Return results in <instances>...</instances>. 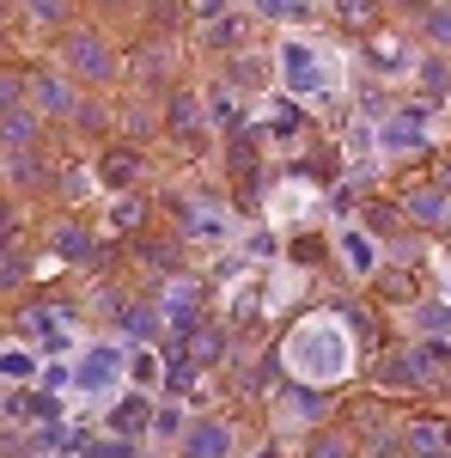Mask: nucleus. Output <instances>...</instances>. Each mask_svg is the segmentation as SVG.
<instances>
[{"label":"nucleus","mask_w":451,"mask_h":458,"mask_svg":"<svg viewBox=\"0 0 451 458\" xmlns=\"http://www.w3.org/2000/svg\"><path fill=\"white\" fill-rule=\"evenodd\" d=\"M6 172L19 177V183H43V159H37V153H13V165H6Z\"/></svg>","instance_id":"nucleus-25"},{"label":"nucleus","mask_w":451,"mask_h":458,"mask_svg":"<svg viewBox=\"0 0 451 458\" xmlns=\"http://www.w3.org/2000/svg\"><path fill=\"white\" fill-rule=\"evenodd\" d=\"M250 458H280V453H275V446H263V453H250Z\"/></svg>","instance_id":"nucleus-36"},{"label":"nucleus","mask_w":451,"mask_h":458,"mask_svg":"<svg viewBox=\"0 0 451 458\" xmlns=\"http://www.w3.org/2000/svg\"><path fill=\"white\" fill-rule=\"evenodd\" d=\"M342 257H347V269L354 276H372L379 263H372V239L366 233H342Z\"/></svg>","instance_id":"nucleus-16"},{"label":"nucleus","mask_w":451,"mask_h":458,"mask_svg":"<svg viewBox=\"0 0 451 458\" xmlns=\"http://www.w3.org/2000/svg\"><path fill=\"white\" fill-rule=\"evenodd\" d=\"M379 141H384V153H421V147H427V129H421V110H397V116H384Z\"/></svg>","instance_id":"nucleus-7"},{"label":"nucleus","mask_w":451,"mask_h":458,"mask_svg":"<svg viewBox=\"0 0 451 458\" xmlns=\"http://www.w3.org/2000/svg\"><path fill=\"white\" fill-rule=\"evenodd\" d=\"M31 98H37V116H68V110H79L68 73H37V80H31Z\"/></svg>","instance_id":"nucleus-6"},{"label":"nucleus","mask_w":451,"mask_h":458,"mask_svg":"<svg viewBox=\"0 0 451 458\" xmlns=\"http://www.w3.org/2000/svg\"><path fill=\"white\" fill-rule=\"evenodd\" d=\"M275 129H280V135H293V129H299V110H293V105H275Z\"/></svg>","instance_id":"nucleus-31"},{"label":"nucleus","mask_w":451,"mask_h":458,"mask_svg":"<svg viewBox=\"0 0 451 458\" xmlns=\"http://www.w3.org/2000/svg\"><path fill=\"white\" fill-rule=\"evenodd\" d=\"M415 324L427 330V336H446V343H451V306H446V300H427V306H415Z\"/></svg>","instance_id":"nucleus-17"},{"label":"nucleus","mask_w":451,"mask_h":458,"mask_svg":"<svg viewBox=\"0 0 451 458\" xmlns=\"http://www.w3.org/2000/svg\"><path fill=\"white\" fill-rule=\"evenodd\" d=\"M220 226H226V220H220L213 208H189L183 214V233H208V239H220Z\"/></svg>","instance_id":"nucleus-22"},{"label":"nucleus","mask_w":451,"mask_h":458,"mask_svg":"<svg viewBox=\"0 0 451 458\" xmlns=\"http://www.w3.org/2000/svg\"><path fill=\"white\" fill-rule=\"evenodd\" d=\"M439 458H451V446H446V453H439Z\"/></svg>","instance_id":"nucleus-41"},{"label":"nucleus","mask_w":451,"mask_h":458,"mask_svg":"<svg viewBox=\"0 0 451 458\" xmlns=\"http://www.w3.org/2000/svg\"><path fill=\"white\" fill-rule=\"evenodd\" d=\"M62 68L73 73V80H86V86H110L116 80V49H110L98 31H68L62 37Z\"/></svg>","instance_id":"nucleus-2"},{"label":"nucleus","mask_w":451,"mask_h":458,"mask_svg":"<svg viewBox=\"0 0 451 458\" xmlns=\"http://www.w3.org/2000/svg\"><path fill=\"white\" fill-rule=\"evenodd\" d=\"M146 422H153V416H146V397H122V403H116V416H110V428H116L122 440H129V434H140Z\"/></svg>","instance_id":"nucleus-15"},{"label":"nucleus","mask_w":451,"mask_h":458,"mask_svg":"<svg viewBox=\"0 0 451 458\" xmlns=\"http://www.w3.org/2000/svg\"><path fill=\"white\" fill-rule=\"evenodd\" d=\"M122 330H129V336H153V312H146V306H129V312H122Z\"/></svg>","instance_id":"nucleus-26"},{"label":"nucleus","mask_w":451,"mask_h":458,"mask_svg":"<svg viewBox=\"0 0 451 458\" xmlns=\"http://www.w3.org/2000/svg\"><path fill=\"white\" fill-rule=\"evenodd\" d=\"M220 349H226V336H220V330H189V354H196V360H213Z\"/></svg>","instance_id":"nucleus-23"},{"label":"nucleus","mask_w":451,"mask_h":458,"mask_svg":"<svg viewBox=\"0 0 451 458\" xmlns=\"http://www.w3.org/2000/svg\"><path fill=\"white\" fill-rule=\"evenodd\" d=\"M287 367L293 373H312V379H336L347 367V343L323 324H299L293 343H287Z\"/></svg>","instance_id":"nucleus-1"},{"label":"nucleus","mask_w":451,"mask_h":458,"mask_svg":"<svg viewBox=\"0 0 451 458\" xmlns=\"http://www.w3.org/2000/svg\"><path fill=\"white\" fill-rule=\"evenodd\" d=\"M116 226H140V202H122L116 208Z\"/></svg>","instance_id":"nucleus-34"},{"label":"nucleus","mask_w":451,"mask_h":458,"mask_svg":"<svg viewBox=\"0 0 451 458\" xmlns=\"http://www.w3.org/2000/svg\"><path fill=\"white\" fill-rule=\"evenodd\" d=\"M129 458H153V453H129Z\"/></svg>","instance_id":"nucleus-40"},{"label":"nucleus","mask_w":451,"mask_h":458,"mask_svg":"<svg viewBox=\"0 0 451 458\" xmlns=\"http://www.w3.org/2000/svg\"><path fill=\"white\" fill-rule=\"evenodd\" d=\"M342 19L347 25H372V0H342Z\"/></svg>","instance_id":"nucleus-29"},{"label":"nucleus","mask_w":451,"mask_h":458,"mask_svg":"<svg viewBox=\"0 0 451 458\" xmlns=\"http://www.w3.org/2000/svg\"><path fill=\"white\" fill-rule=\"evenodd\" d=\"M196 6H202V13H213V6H220V0H196Z\"/></svg>","instance_id":"nucleus-37"},{"label":"nucleus","mask_w":451,"mask_h":458,"mask_svg":"<svg viewBox=\"0 0 451 458\" xmlns=\"http://www.w3.org/2000/svg\"><path fill=\"white\" fill-rule=\"evenodd\" d=\"M37 135H43V123H37V110H6V116H0V147H6V153H31L37 147Z\"/></svg>","instance_id":"nucleus-8"},{"label":"nucleus","mask_w":451,"mask_h":458,"mask_svg":"<svg viewBox=\"0 0 451 458\" xmlns=\"http://www.w3.org/2000/svg\"><path fill=\"white\" fill-rule=\"evenodd\" d=\"M208 43H213V49H226V43H238V19H220V25H208Z\"/></svg>","instance_id":"nucleus-28"},{"label":"nucleus","mask_w":451,"mask_h":458,"mask_svg":"<svg viewBox=\"0 0 451 458\" xmlns=\"http://www.w3.org/2000/svg\"><path fill=\"white\" fill-rule=\"evenodd\" d=\"M116 373H122V349H92V354H86V367H79L73 379H79L86 391H104Z\"/></svg>","instance_id":"nucleus-10"},{"label":"nucleus","mask_w":451,"mask_h":458,"mask_svg":"<svg viewBox=\"0 0 451 458\" xmlns=\"http://www.w3.org/2000/svg\"><path fill=\"white\" fill-rule=\"evenodd\" d=\"M177 458H232V428L220 422V416L189 422V428H183V440H177Z\"/></svg>","instance_id":"nucleus-3"},{"label":"nucleus","mask_w":451,"mask_h":458,"mask_svg":"<svg viewBox=\"0 0 451 458\" xmlns=\"http://www.w3.org/2000/svg\"><path fill=\"white\" fill-rule=\"evenodd\" d=\"M55 257H62V263H92V233H86V226H55Z\"/></svg>","instance_id":"nucleus-12"},{"label":"nucleus","mask_w":451,"mask_h":458,"mask_svg":"<svg viewBox=\"0 0 451 458\" xmlns=\"http://www.w3.org/2000/svg\"><path fill=\"white\" fill-rule=\"evenodd\" d=\"M446 446H451V434L439 422H415V428H409V453H415V458H439Z\"/></svg>","instance_id":"nucleus-13"},{"label":"nucleus","mask_w":451,"mask_h":458,"mask_svg":"<svg viewBox=\"0 0 451 458\" xmlns=\"http://www.w3.org/2000/svg\"><path fill=\"white\" fill-rule=\"evenodd\" d=\"M13 226H19V220H13V202H0V239H6Z\"/></svg>","instance_id":"nucleus-35"},{"label":"nucleus","mask_w":451,"mask_h":458,"mask_svg":"<svg viewBox=\"0 0 451 458\" xmlns=\"http://www.w3.org/2000/svg\"><path fill=\"white\" fill-rule=\"evenodd\" d=\"M6 6H13V0H0V19H6Z\"/></svg>","instance_id":"nucleus-38"},{"label":"nucleus","mask_w":451,"mask_h":458,"mask_svg":"<svg viewBox=\"0 0 451 458\" xmlns=\"http://www.w3.org/2000/svg\"><path fill=\"white\" fill-rule=\"evenodd\" d=\"M79 129H104V110H98V105H79Z\"/></svg>","instance_id":"nucleus-33"},{"label":"nucleus","mask_w":451,"mask_h":458,"mask_svg":"<svg viewBox=\"0 0 451 458\" xmlns=\"http://www.w3.org/2000/svg\"><path fill=\"white\" fill-rule=\"evenodd\" d=\"M421 80H427V92H446V62H427Z\"/></svg>","instance_id":"nucleus-30"},{"label":"nucleus","mask_w":451,"mask_h":458,"mask_svg":"<svg viewBox=\"0 0 451 458\" xmlns=\"http://www.w3.org/2000/svg\"><path fill=\"white\" fill-rule=\"evenodd\" d=\"M427 37H433L439 49H451V0H439V6H427Z\"/></svg>","instance_id":"nucleus-19"},{"label":"nucleus","mask_w":451,"mask_h":458,"mask_svg":"<svg viewBox=\"0 0 451 458\" xmlns=\"http://www.w3.org/2000/svg\"><path fill=\"white\" fill-rule=\"evenodd\" d=\"M196 306H202V287H196V282H171V287H165V300H159V312L171 318L183 336L196 330Z\"/></svg>","instance_id":"nucleus-9"},{"label":"nucleus","mask_w":451,"mask_h":458,"mask_svg":"<svg viewBox=\"0 0 451 458\" xmlns=\"http://www.w3.org/2000/svg\"><path fill=\"white\" fill-rule=\"evenodd\" d=\"M135 172H140V159L129 147H104V159H98V183H104V190H129Z\"/></svg>","instance_id":"nucleus-11"},{"label":"nucleus","mask_w":451,"mask_h":458,"mask_svg":"<svg viewBox=\"0 0 451 458\" xmlns=\"http://www.w3.org/2000/svg\"><path fill=\"white\" fill-rule=\"evenodd\" d=\"M98 6H122V0H98Z\"/></svg>","instance_id":"nucleus-39"},{"label":"nucleus","mask_w":451,"mask_h":458,"mask_svg":"<svg viewBox=\"0 0 451 458\" xmlns=\"http://www.w3.org/2000/svg\"><path fill=\"white\" fill-rule=\"evenodd\" d=\"M293 403H299L305 422H323V416H330V403H323V391H317V386H293Z\"/></svg>","instance_id":"nucleus-18"},{"label":"nucleus","mask_w":451,"mask_h":458,"mask_svg":"<svg viewBox=\"0 0 451 458\" xmlns=\"http://www.w3.org/2000/svg\"><path fill=\"white\" fill-rule=\"evenodd\" d=\"M280 80L287 92H323V62L305 43H280Z\"/></svg>","instance_id":"nucleus-4"},{"label":"nucleus","mask_w":451,"mask_h":458,"mask_svg":"<svg viewBox=\"0 0 451 458\" xmlns=\"http://www.w3.org/2000/svg\"><path fill=\"white\" fill-rule=\"evenodd\" d=\"M305 458H347V440H342V434H323V440H317Z\"/></svg>","instance_id":"nucleus-27"},{"label":"nucleus","mask_w":451,"mask_h":458,"mask_svg":"<svg viewBox=\"0 0 451 458\" xmlns=\"http://www.w3.org/2000/svg\"><path fill=\"white\" fill-rule=\"evenodd\" d=\"M196 129H202V105H196L189 92H177L171 98V135L177 141H196Z\"/></svg>","instance_id":"nucleus-14"},{"label":"nucleus","mask_w":451,"mask_h":458,"mask_svg":"<svg viewBox=\"0 0 451 458\" xmlns=\"http://www.w3.org/2000/svg\"><path fill=\"white\" fill-rule=\"evenodd\" d=\"M25 13H31V25H62L68 19V0H25Z\"/></svg>","instance_id":"nucleus-21"},{"label":"nucleus","mask_w":451,"mask_h":458,"mask_svg":"<svg viewBox=\"0 0 451 458\" xmlns=\"http://www.w3.org/2000/svg\"><path fill=\"white\" fill-rule=\"evenodd\" d=\"M397 214L415 220V226H427V233H439V226H451V196L446 190H409Z\"/></svg>","instance_id":"nucleus-5"},{"label":"nucleus","mask_w":451,"mask_h":458,"mask_svg":"<svg viewBox=\"0 0 451 458\" xmlns=\"http://www.w3.org/2000/svg\"><path fill=\"white\" fill-rule=\"evenodd\" d=\"M177 428H183V422H177V410H153V434H177Z\"/></svg>","instance_id":"nucleus-32"},{"label":"nucleus","mask_w":451,"mask_h":458,"mask_svg":"<svg viewBox=\"0 0 451 458\" xmlns=\"http://www.w3.org/2000/svg\"><path fill=\"white\" fill-rule=\"evenodd\" d=\"M37 373V360L25 349H0V379H31Z\"/></svg>","instance_id":"nucleus-20"},{"label":"nucleus","mask_w":451,"mask_h":458,"mask_svg":"<svg viewBox=\"0 0 451 458\" xmlns=\"http://www.w3.org/2000/svg\"><path fill=\"white\" fill-rule=\"evenodd\" d=\"M79 453H86V458H129V453H135V446H129L122 434H110V440H86Z\"/></svg>","instance_id":"nucleus-24"}]
</instances>
